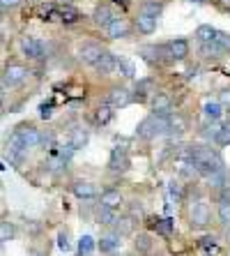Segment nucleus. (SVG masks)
<instances>
[{
	"instance_id": "40",
	"label": "nucleus",
	"mask_w": 230,
	"mask_h": 256,
	"mask_svg": "<svg viewBox=\"0 0 230 256\" xmlns=\"http://www.w3.org/2000/svg\"><path fill=\"white\" fill-rule=\"evenodd\" d=\"M171 196L173 198H182V187H180V182H171Z\"/></svg>"
},
{
	"instance_id": "27",
	"label": "nucleus",
	"mask_w": 230,
	"mask_h": 256,
	"mask_svg": "<svg viewBox=\"0 0 230 256\" xmlns=\"http://www.w3.org/2000/svg\"><path fill=\"white\" fill-rule=\"evenodd\" d=\"M118 220H120V217H118V212H115L113 208H104V206L99 208V222H101V224L113 226V224H115Z\"/></svg>"
},
{
	"instance_id": "7",
	"label": "nucleus",
	"mask_w": 230,
	"mask_h": 256,
	"mask_svg": "<svg viewBox=\"0 0 230 256\" xmlns=\"http://www.w3.org/2000/svg\"><path fill=\"white\" fill-rule=\"evenodd\" d=\"M129 102H131V95L127 88H111V92H108V106L122 108V106H127Z\"/></svg>"
},
{
	"instance_id": "15",
	"label": "nucleus",
	"mask_w": 230,
	"mask_h": 256,
	"mask_svg": "<svg viewBox=\"0 0 230 256\" xmlns=\"http://www.w3.org/2000/svg\"><path fill=\"white\" fill-rule=\"evenodd\" d=\"M201 54L205 56V58H221V56L226 54V46L219 44L217 40H212V42H201Z\"/></svg>"
},
{
	"instance_id": "38",
	"label": "nucleus",
	"mask_w": 230,
	"mask_h": 256,
	"mask_svg": "<svg viewBox=\"0 0 230 256\" xmlns=\"http://www.w3.org/2000/svg\"><path fill=\"white\" fill-rule=\"evenodd\" d=\"M58 247L62 252H69L71 244H69V236H67V233H60V236H58Z\"/></svg>"
},
{
	"instance_id": "13",
	"label": "nucleus",
	"mask_w": 230,
	"mask_h": 256,
	"mask_svg": "<svg viewBox=\"0 0 230 256\" xmlns=\"http://www.w3.org/2000/svg\"><path fill=\"white\" fill-rule=\"evenodd\" d=\"M101 54H104V51H101V46H97V44H83L81 51H78L81 60L83 62H88V65H95Z\"/></svg>"
},
{
	"instance_id": "25",
	"label": "nucleus",
	"mask_w": 230,
	"mask_h": 256,
	"mask_svg": "<svg viewBox=\"0 0 230 256\" xmlns=\"http://www.w3.org/2000/svg\"><path fill=\"white\" fill-rule=\"evenodd\" d=\"M113 116H115V111H113V106H99L97 108V114H95V122L97 125H108L113 120Z\"/></svg>"
},
{
	"instance_id": "22",
	"label": "nucleus",
	"mask_w": 230,
	"mask_h": 256,
	"mask_svg": "<svg viewBox=\"0 0 230 256\" xmlns=\"http://www.w3.org/2000/svg\"><path fill=\"white\" fill-rule=\"evenodd\" d=\"M115 70H118L122 76H127V78H131L136 74V65L131 62L129 58H118L115 60Z\"/></svg>"
},
{
	"instance_id": "44",
	"label": "nucleus",
	"mask_w": 230,
	"mask_h": 256,
	"mask_svg": "<svg viewBox=\"0 0 230 256\" xmlns=\"http://www.w3.org/2000/svg\"><path fill=\"white\" fill-rule=\"evenodd\" d=\"M115 2H122V5H124V2H127V0H115Z\"/></svg>"
},
{
	"instance_id": "6",
	"label": "nucleus",
	"mask_w": 230,
	"mask_h": 256,
	"mask_svg": "<svg viewBox=\"0 0 230 256\" xmlns=\"http://www.w3.org/2000/svg\"><path fill=\"white\" fill-rule=\"evenodd\" d=\"M71 192H74V196L78 198H97L99 196V192H97V187L92 185V182H85V180H76L74 185H71Z\"/></svg>"
},
{
	"instance_id": "46",
	"label": "nucleus",
	"mask_w": 230,
	"mask_h": 256,
	"mask_svg": "<svg viewBox=\"0 0 230 256\" xmlns=\"http://www.w3.org/2000/svg\"><path fill=\"white\" fill-rule=\"evenodd\" d=\"M78 256H90V254H78Z\"/></svg>"
},
{
	"instance_id": "36",
	"label": "nucleus",
	"mask_w": 230,
	"mask_h": 256,
	"mask_svg": "<svg viewBox=\"0 0 230 256\" xmlns=\"http://www.w3.org/2000/svg\"><path fill=\"white\" fill-rule=\"evenodd\" d=\"M134 244H136V250L138 252H150L152 250V240H150V236H138Z\"/></svg>"
},
{
	"instance_id": "14",
	"label": "nucleus",
	"mask_w": 230,
	"mask_h": 256,
	"mask_svg": "<svg viewBox=\"0 0 230 256\" xmlns=\"http://www.w3.org/2000/svg\"><path fill=\"white\" fill-rule=\"evenodd\" d=\"M115 54H111V51H104V54L99 56V60L95 62V67L99 70V74H111L113 70H115Z\"/></svg>"
},
{
	"instance_id": "35",
	"label": "nucleus",
	"mask_w": 230,
	"mask_h": 256,
	"mask_svg": "<svg viewBox=\"0 0 230 256\" xmlns=\"http://www.w3.org/2000/svg\"><path fill=\"white\" fill-rule=\"evenodd\" d=\"M168 130L177 132V134H182V132L187 130V122H184V118H180V116H175V118H168Z\"/></svg>"
},
{
	"instance_id": "45",
	"label": "nucleus",
	"mask_w": 230,
	"mask_h": 256,
	"mask_svg": "<svg viewBox=\"0 0 230 256\" xmlns=\"http://www.w3.org/2000/svg\"><path fill=\"white\" fill-rule=\"evenodd\" d=\"M0 111H2V100H0Z\"/></svg>"
},
{
	"instance_id": "33",
	"label": "nucleus",
	"mask_w": 230,
	"mask_h": 256,
	"mask_svg": "<svg viewBox=\"0 0 230 256\" xmlns=\"http://www.w3.org/2000/svg\"><path fill=\"white\" fill-rule=\"evenodd\" d=\"M161 10H164V7H161L159 2H152V0H150V2H145V5H143L141 12H143V14H148V16H152V18H159Z\"/></svg>"
},
{
	"instance_id": "18",
	"label": "nucleus",
	"mask_w": 230,
	"mask_h": 256,
	"mask_svg": "<svg viewBox=\"0 0 230 256\" xmlns=\"http://www.w3.org/2000/svg\"><path fill=\"white\" fill-rule=\"evenodd\" d=\"M92 18H95V24H97V26L106 28V26L111 24V21H113L115 16H113V12H111V7H108V5H99V7L95 10V14H92Z\"/></svg>"
},
{
	"instance_id": "32",
	"label": "nucleus",
	"mask_w": 230,
	"mask_h": 256,
	"mask_svg": "<svg viewBox=\"0 0 230 256\" xmlns=\"http://www.w3.org/2000/svg\"><path fill=\"white\" fill-rule=\"evenodd\" d=\"M113 226H118V233L120 236H129L131 231H134V220L131 217H124V220H118Z\"/></svg>"
},
{
	"instance_id": "1",
	"label": "nucleus",
	"mask_w": 230,
	"mask_h": 256,
	"mask_svg": "<svg viewBox=\"0 0 230 256\" xmlns=\"http://www.w3.org/2000/svg\"><path fill=\"white\" fill-rule=\"evenodd\" d=\"M168 132V116H150V118H145L138 125V130H136V134L141 138H154L159 136V134H166Z\"/></svg>"
},
{
	"instance_id": "2",
	"label": "nucleus",
	"mask_w": 230,
	"mask_h": 256,
	"mask_svg": "<svg viewBox=\"0 0 230 256\" xmlns=\"http://www.w3.org/2000/svg\"><path fill=\"white\" fill-rule=\"evenodd\" d=\"M18 138H21V143H23V148L28 150V148H35V146H39V132L35 130L32 125H21L16 132H14Z\"/></svg>"
},
{
	"instance_id": "39",
	"label": "nucleus",
	"mask_w": 230,
	"mask_h": 256,
	"mask_svg": "<svg viewBox=\"0 0 230 256\" xmlns=\"http://www.w3.org/2000/svg\"><path fill=\"white\" fill-rule=\"evenodd\" d=\"M21 5V0H0V10H14Z\"/></svg>"
},
{
	"instance_id": "9",
	"label": "nucleus",
	"mask_w": 230,
	"mask_h": 256,
	"mask_svg": "<svg viewBox=\"0 0 230 256\" xmlns=\"http://www.w3.org/2000/svg\"><path fill=\"white\" fill-rule=\"evenodd\" d=\"M173 108V100L166 92H157V95L152 97V111L157 116H168Z\"/></svg>"
},
{
	"instance_id": "21",
	"label": "nucleus",
	"mask_w": 230,
	"mask_h": 256,
	"mask_svg": "<svg viewBox=\"0 0 230 256\" xmlns=\"http://www.w3.org/2000/svg\"><path fill=\"white\" fill-rule=\"evenodd\" d=\"M159 54H164V46H143L141 48V56L148 60L150 65H154V62H161V56Z\"/></svg>"
},
{
	"instance_id": "23",
	"label": "nucleus",
	"mask_w": 230,
	"mask_h": 256,
	"mask_svg": "<svg viewBox=\"0 0 230 256\" xmlns=\"http://www.w3.org/2000/svg\"><path fill=\"white\" fill-rule=\"evenodd\" d=\"M207 182H210V187H214V190H224L226 187V171L219 168V171L207 173Z\"/></svg>"
},
{
	"instance_id": "4",
	"label": "nucleus",
	"mask_w": 230,
	"mask_h": 256,
	"mask_svg": "<svg viewBox=\"0 0 230 256\" xmlns=\"http://www.w3.org/2000/svg\"><path fill=\"white\" fill-rule=\"evenodd\" d=\"M21 51H23V56H28L32 60L44 58V46H41V42H37L35 37H21Z\"/></svg>"
},
{
	"instance_id": "5",
	"label": "nucleus",
	"mask_w": 230,
	"mask_h": 256,
	"mask_svg": "<svg viewBox=\"0 0 230 256\" xmlns=\"http://www.w3.org/2000/svg\"><path fill=\"white\" fill-rule=\"evenodd\" d=\"M25 76H28V67L16 65V62L7 65V67H5V72H2V78H5V84H9V86L21 84V81H23Z\"/></svg>"
},
{
	"instance_id": "31",
	"label": "nucleus",
	"mask_w": 230,
	"mask_h": 256,
	"mask_svg": "<svg viewBox=\"0 0 230 256\" xmlns=\"http://www.w3.org/2000/svg\"><path fill=\"white\" fill-rule=\"evenodd\" d=\"M196 37L201 40V42H212L214 37H217V30L212 26H201V28L196 30Z\"/></svg>"
},
{
	"instance_id": "43",
	"label": "nucleus",
	"mask_w": 230,
	"mask_h": 256,
	"mask_svg": "<svg viewBox=\"0 0 230 256\" xmlns=\"http://www.w3.org/2000/svg\"><path fill=\"white\" fill-rule=\"evenodd\" d=\"M203 244H205V247H214V238H210V236L203 238Z\"/></svg>"
},
{
	"instance_id": "41",
	"label": "nucleus",
	"mask_w": 230,
	"mask_h": 256,
	"mask_svg": "<svg viewBox=\"0 0 230 256\" xmlns=\"http://www.w3.org/2000/svg\"><path fill=\"white\" fill-rule=\"evenodd\" d=\"M219 104H221V106H230V88L228 90H224V92H221V97H219Z\"/></svg>"
},
{
	"instance_id": "28",
	"label": "nucleus",
	"mask_w": 230,
	"mask_h": 256,
	"mask_svg": "<svg viewBox=\"0 0 230 256\" xmlns=\"http://www.w3.org/2000/svg\"><path fill=\"white\" fill-rule=\"evenodd\" d=\"M58 18H60V21H65V24H76V21H78V12L74 10V7L65 5V7H60Z\"/></svg>"
},
{
	"instance_id": "3",
	"label": "nucleus",
	"mask_w": 230,
	"mask_h": 256,
	"mask_svg": "<svg viewBox=\"0 0 230 256\" xmlns=\"http://www.w3.org/2000/svg\"><path fill=\"white\" fill-rule=\"evenodd\" d=\"M189 220H191V226H207L210 224V206L205 201H198L191 208Z\"/></svg>"
},
{
	"instance_id": "42",
	"label": "nucleus",
	"mask_w": 230,
	"mask_h": 256,
	"mask_svg": "<svg viewBox=\"0 0 230 256\" xmlns=\"http://www.w3.org/2000/svg\"><path fill=\"white\" fill-rule=\"evenodd\" d=\"M51 116V104H41V118H48Z\"/></svg>"
},
{
	"instance_id": "10",
	"label": "nucleus",
	"mask_w": 230,
	"mask_h": 256,
	"mask_svg": "<svg viewBox=\"0 0 230 256\" xmlns=\"http://www.w3.org/2000/svg\"><path fill=\"white\" fill-rule=\"evenodd\" d=\"M108 30V37L111 40H122V37H129V26L124 18H113L111 24L106 26Z\"/></svg>"
},
{
	"instance_id": "34",
	"label": "nucleus",
	"mask_w": 230,
	"mask_h": 256,
	"mask_svg": "<svg viewBox=\"0 0 230 256\" xmlns=\"http://www.w3.org/2000/svg\"><path fill=\"white\" fill-rule=\"evenodd\" d=\"M219 220H221V224L230 226V201L219 203Z\"/></svg>"
},
{
	"instance_id": "12",
	"label": "nucleus",
	"mask_w": 230,
	"mask_h": 256,
	"mask_svg": "<svg viewBox=\"0 0 230 256\" xmlns=\"http://www.w3.org/2000/svg\"><path fill=\"white\" fill-rule=\"evenodd\" d=\"M166 48H168V54H171L173 60H184L189 56V42L187 40H173Z\"/></svg>"
},
{
	"instance_id": "19",
	"label": "nucleus",
	"mask_w": 230,
	"mask_h": 256,
	"mask_svg": "<svg viewBox=\"0 0 230 256\" xmlns=\"http://www.w3.org/2000/svg\"><path fill=\"white\" fill-rule=\"evenodd\" d=\"M120 203H122V194H120L118 190H108V192H104V194H101V206H104V208H118Z\"/></svg>"
},
{
	"instance_id": "26",
	"label": "nucleus",
	"mask_w": 230,
	"mask_h": 256,
	"mask_svg": "<svg viewBox=\"0 0 230 256\" xmlns=\"http://www.w3.org/2000/svg\"><path fill=\"white\" fill-rule=\"evenodd\" d=\"M152 90H154L152 78H143V81H138V86H136V97H138V100H145Z\"/></svg>"
},
{
	"instance_id": "24",
	"label": "nucleus",
	"mask_w": 230,
	"mask_h": 256,
	"mask_svg": "<svg viewBox=\"0 0 230 256\" xmlns=\"http://www.w3.org/2000/svg\"><path fill=\"white\" fill-rule=\"evenodd\" d=\"M14 236H16V226L12 222H0V244L14 240Z\"/></svg>"
},
{
	"instance_id": "47",
	"label": "nucleus",
	"mask_w": 230,
	"mask_h": 256,
	"mask_svg": "<svg viewBox=\"0 0 230 256\" xmlns=\"http://www.w3.org/2000/svg\"><path fill=\"white\" fill-rule=\"evenodd\" d=\"M194 2H203V0H194Z\"/></svg>"
},
{
	"instance_id": "20",
	"label": "nucleus",
	"mask_w": 230,
	"mask_h": 256,
	"mask_svg": "<svg viewBox=\"0 0 230 256\" xmlns=\"http://www.w3.org/2000/svg\"><path fill=\"white\" fill-rule=\"evenodd\" d=\"M203 114H205L207 120H219L224 116V106L219 104V102H205V106H203Z\"/></svg>"
},
{
	"instance_id": "11",
	"label": "nucleus",
	"mask_w": 230,
	"mask_h": 256,
	"mask_svg": "<svg viewBox=\"0 0 230 256\" xmlns=\"http://www.w3.org/2000/svg\"><path fill=\"white\" fill-rule=\"evenodd\" d=\"M120 244H122V236L120 233H106V236H101L97 247L101 252H106V254H113L115 250H120Z\"/></svg>"
},
{
	"instance_id": "17",
	"label": "nucleus",
	"mask_w": 230,
	"mask_h": 256,
	"mask_svg": "<svg viewBox=\"0 0 230 256\" xmlns=\"http://www.w3.org/2000/svg\"><path fill=\"white\" fill-rule=\"evenodd\" d=\"M88 141H90L88 130H83V127H76V130H71V138H69V143H71V148H74V150L85 148V146H88Z\"/></svg>"
},
{
	"instance_id": "48",
	"label": "nucleus",
	"mask_w": 230,
	"mask_h": 256,
	"mask_svg": "<svg viewBox=\"0 0 230 256\" xmlns=\"http://www.w3.org/2000/svg\"><path fill=\"white\" fill-rule=\"evenodd\" d=\"M0 18H2V10H0Z\"/></svg>"
},
{
	"instance_id": "29",
	"label": "nucleus",
	"mask_w": 230,
	"mask_h": 256,
	"mask_svg": "<svg viewBox=\"0 0 230 256\" xmlns=\"http://www.w3.org/2000/svg\"><path fill=\"white\" fill-rule=\"evenodd\" d=\"M214 141H217V146H221V148H228L230 146V125H221V130L217 132Z\"/></svg>"
},
{
	"instance_id": "16",
	"label": "nucleus",
	"mask_w": 230,
	"mask_h": 256,
	"mask_svg": "<svg viewBox=\"0 0 230 256\" xmlns=\"http://www.w3.org/2000/svg\"><path fill=\"white\" fill-rule=\"evenodd\" d=\"M136 28L141 30L143 35H152L154 30H157V18H152V16H148V14H138L136 16Z\"/></svg>"
},
{
	"instance_id": "30",
	"label": "nucleus",
	"mask_w": 230,
	"mask_h": 256,
	"mask_svg": "<svg viewBox=\"0 0 230 256\" xmlns=\"http://www.w3.org/2000/svg\"><path fill=\"white\" fill-rule=\"evenodd\" d=\"M95 247H97V242L92 236H83V238L78 240V254H92Z\"/></svg>"
},
{
	"instance_id": "37",
	"label": "nucleus",
	"mask_w": 230,
	"mask_h": 256,
	"mask_svg": "<svg viewBox=\"0 0 230 256\" xmlns=\"http://www.w3.org/2000/svg\"><path fill=\"white\" fill-rule=\"evenodd\" d=\"M154 228H157V233H161V236H171L173 220H159L157 224H154Z\"/></svg>"
},
{
	"instance_id": "8",
	"label": "nucleus",
	"mask_w": 230,
	"mask_h": 256,
	"mask_svg": "<svg viewBox=\"0 0 230 256\" xmlns=\"http://www.w3.org/2000/svg\"><path fill=\"white\" fill-rule=\"evenodd\" d=\"M108 168L111 171H127L129 168V157H127V150L124 148H115L111 152V162H108Z\"/></svg>"
}]
</instances>
